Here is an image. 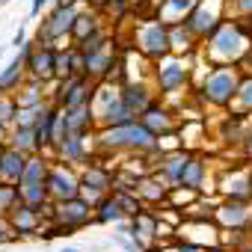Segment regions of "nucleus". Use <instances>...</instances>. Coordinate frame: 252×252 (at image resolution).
Masks as SVG:
<instances>
[{"label": "nucleus", "instance_id": "f257e3e1", "mask_svg": "<svg viewBox=\"0 0 252 252\" xmlns=\"http://www.w3.org/2000/svg\"><path fill=\"white\" fill-rule=\"evenodd\" d=\"M110 140H113V143H140V146H149V143H152V131L137 128V125H128V122H125V128L113 131Z\"/></svg>", "mask_w": 252, "mask_h": 252}, {"label": "nucleus", "instance_id": "f03ea898", "mask_svg": "<svg viewBox=\"0 0 252 252\" xmlns=\"http://www.w3.org/2000/svg\"><path fill=\"white\" fill-rule=\"evenodd\" d=\"M208 92H211L214 101H222V98H228V92H234V80H231L228 74H217V77L208 83Z\"/></svg>", "mask_w": 252, "mask_h": 252}, {"label": "nucleus", "instance_id": "7ed1b4c3", "mask_svg": "<svg viewBox=\"0 0 252 252\" xmlns=\"http://www.w3.org/2000/svg\"><path fill=\"white\" fill-rule=\"evenodd\" d=\"M0 172L9 175V178H18V175H21V158H15V155L3 158V166H0Z\"/></svg>", "mask_w": 252, "mask_h": 252}, {"label": "nucleus", "instance_id": "20e7f679", "mask_svg": "<svg viewBox=\"0 0 252 252\" xmlns=\"http://www.w3.org/2000/svg\"><path fill=\"white\" fill-rule=\"evenodd\" d=\"M107 122H128V110H125V104H113L107 110Z\"/></svg>", "mask_w": 252, "mask_h": 252}, {"label": "nucleus", "instance_id": "39448f33", "mask_svg": "<svg viewBox=\"0 0 252 252\" xmlns=\"http://www.w3.org/2000/svg\"><path fill=\"white\" fill-rule=\"evenodd\" d=\"M71 27V12H60L57 18H54V24H51V33H63V30H68Z\"/></svg>", "mask_w": 252, "mask_h": 252}, {"label": "nucleus", "instance_id": "423d86ee", "mask_svg": "<svg viewBox=\"0 0 252 252\" xmlns=\"http://www.w3.org/2000/svg\"><path fill=\"white\" fill-rule=\"evenodd\" d=\"M146 42H149V48H152V51H163V33H160V27H155V30H149V36H146Z\"/></svg>", "mask_w": 252, "mask_h": 252}, {"label": "nucleus", "instance_id": "0eeeda50", "mask_svg": "<svg viewBox=\"0 0 252 252\" xmlns=\"http://www.w3.org/2000/svg\"><path fill=\"white\" fill-rule=\"evenodd\" d=\"M178 77H181L178 65H169V71H166V77H163V86H166V89H172V86L178 83Z\"/></svg>", "mask_w": 252, "mask_h": 252}, {"label": "nucleus", "instance_id": "6e6552de", "mask_svg": "<svg viewBox=\"0 0 252 252\" xmlns=\"http://www.w3.org/2000/svg\"><path fill=\"white\" fill-rule=\"evenodd\" d=\"M196 181H199V163H193V166H190V175L184 178V184H196Z\"/></svg>", "mask_w": 252, "mask_h": 252}, {"label": "nucleus", "instance_id": "1a4fd4ad", "mask_svg": "<svg viewBox=\"0 0 252 252\" xmlns=\"http://www.w3.org/2000/svg\"><path fill=\"white\" fill-rule=\"evenodd\" d=\"M42 3H45V0H33V15H36V12L42 9Z\"/></svg>", "mask_w": 252, "mask_h": 252}, {"label": "nucleus", "instance_id": "9d476101", "mask_svg": "<svg viewBox=\"0 0 252 252\" xmlns=\"http://www.w3.org/2000/svg\"><path fill=\"white\" fill-rule=\"evenodd\" d=\"M63 252H77V249H63Z\"/></svg>", "mask_w": 252, "mask_h": 252}, {"label": "nucleus", "instance_id": "9b49d317", "mask_svg": "<svg viewBox=\"0 0 252 252\" xmlns=\"http://www.w3.org/2000/svg\"><path fill=\"white\" fill-rule=\"evenodd\" d=\"M184 252H199V249H184Z\"/></svg>", "mask_w": 252, "mask_h": 252}]
</instances>
